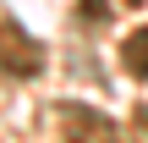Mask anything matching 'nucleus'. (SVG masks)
<instances>
[{
	"label": "nucleus",
	"mask_w": 148,
	"mask_h": 143,
	"mask_svg": "<svg viewBox=\"0 0 148 143\" xmlns=\"http://www.w3.org/2000/svg\"><path fill=\"white\" fill-rule=\"evenodd\" d=\"M132 6H137V0H132Z\"/></svg>",
	"instance_id": "20e7f679"
},
{
	"label": "nucleus",
	"mask_w": 148,
	"mask_h": 143,
	"mask_svg": "<svg viewBox=\"0 0 148 143\" xmlns=\"http://www.w3.org/2000/svg\"><path fill=\"white\" fill-rule=\"evenodd\" d=\"M121 61H126V72H132V77H148V28L126 33V44H121Z\"/></svg>",
	"instance_id": "7ed1b4c3"
},
{
	"label": "nucleus",
	"mask_w": 148,
	"mask_h": 143,
	"mask_svg": "<svg viewBox=\"0 0 148 143\" xmlns=\"http://www.w3.org/2000/svg\"><path fill=\"white\" fill-rule=\"evenodd\" d=\"M38 66H44V50H38L22 28L0 22V72H5V77H38Z\"/></svg>",
	"instance_id": "f257e3e1"
},
{
	"label": "nucleus",
	"mask_w": 148,
	"mask_h": 143,
	"mask_svg": "<svg viewBox=\"0 0 148 143\" xmlns=\"http://www.w3.org/2000/svg\"><path fill=\"white\" fill-rule=\"evenodd\" d=\"M66 143H115V121L99 110H66Z\"/></svg>",
	"instance_id": "f03ea898"
}]
</instances>
